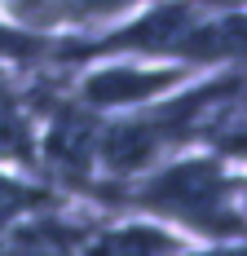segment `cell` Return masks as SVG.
<instances>
[{"label":"cell","mask_w":247,"mask_h":256,"mask_svg":"<svg viewBox=\"0 0 247 256\" xmlns=\"http://www.w3.org/2000/svg\"><path fill=\"white\" fill-rule=\"evenodd\" d=\"M150 208H164V212H181L198 226H225V177L216 164H176L168 168L159 181H150L146 194Z\"/></svg>","instance_id":"obj_1"},{"label":"cell","mask_w":247,"mask_h":256,"mask_svg":"<svg viewBox=\"0 0 247 256\" xmlns=\"http://www.w3.org/2000/svg\"><path fill=\"white\" fill-rule=\"evenodd\" d=\"M194 110H198V102H181V106H168L159 120H132V124L106 128V137H102V159H106V168H115V172H137V168H146L150 159L164 150V142L190 132V115H194Z\"/></svg>","instance_id":"obj_2"},{"label":"cell","mask_w":247,"mask_h":256,"mask_svg":"<svg viewBox=\"0 0 247 256\" xmlns=\"http://www.w3.org/2000/svg\"><path fill=\"white\" fill-rule=\"evenodd\" d=\"M194 22H198L194 4H190V0H172V4H159L150 18L115 31L102 49H172L176 53V44L186 40V31Z\"/></svg>","instance_id":"obj_3"},{"label":"cell","mask_w":247,"mask_h":256,"mask_svg":"<svg viewBox=\"0 0 247 256\" xmlns=\"http://www.w3.org/2000/svg\"><path fill=\"white\" fill-rule=\"evenodd\" d=\"M181 71H137V66H110V71H98V76L84 84V98L93 106H128L142 102V98H154L164 88H172Z\"/></svg>","instance_id":"obj_4"},{"label":"cell","mask_w":247,"mask_h":256,"mask_svg":"<svg viewBox=\"0 0 247 256\" xmlns=\"http://www.w3.org/2000/svg\"><path fill=\"white\" fill-rule=\"evenodd\" d=\"M49 150L62 168H80L88 159V124L80 115H71V110H62L53 132H49Z\"/></svg>","instance_id":"obj_5"},{"label":"cell","mask_w":247,"mask_h":256,"mask_svg":"<svg viewBox=\"0 0 247 256\" xmlns=\"http://www.w3.org/2000/svg\"><path fill=\"white\" fill-rule=\"evenodd\" d=\"M172 238L159 230H124V234H106L93 256H168Z\"/></svg>","instance_id":"obj_6"},{"label":"cell","mask_w":247,"mask_h":256,"mask_svg":"<svg viewBox=\"0 0 247 256\" xmlns=\"http://www.w3.org/2000/svg\"><path fill=\"white\" fill-rule=\"evenodd\" d=\"M0 150H26V128L14 110V98L0 88Z\"/></svg>","instance_id":"obj_7"},{"label":"cell","mask_w":247,"mask_h":256,"mask_svg":"<svg viewBox=\"0 0 247 256\" xmlns=\"http://www.w3.org/2000/svg\"><path fill=\"white\" fill-rule=\"evenodd\" d=\"M44 49L26 26H0V58H36Z\"/></svg>","instance_id":"obj_8"},{"label":"cell","mask_w":247,"mask_h":256,"mask_svg":"<svg viewBox=\"0 0 247 256\" xmlns=\"http://www.w3.org/2000/svg\"><path fill=\"white\" fill-rule=\"evenodd\" d=\"M137 0H62V9L71 14H84V18H110V14H124L132 9Z\"/></svg>","instance_id":"obj_9"},{"label":"cell","mask_w":247,"mask_h":256,"mask_svg":"<svg viewBox=\"0 0 247 256\" xmlns=\"http://www.w3.org/2000/svg\"><path fill=\"white\" fill-rule=\"evenodd\" d=\"M216 256H225V252H216ZM230 256H243V252H238V248H234V252H230Z\"/></svg>","instance_id":"obj_10"}]
</instances>
